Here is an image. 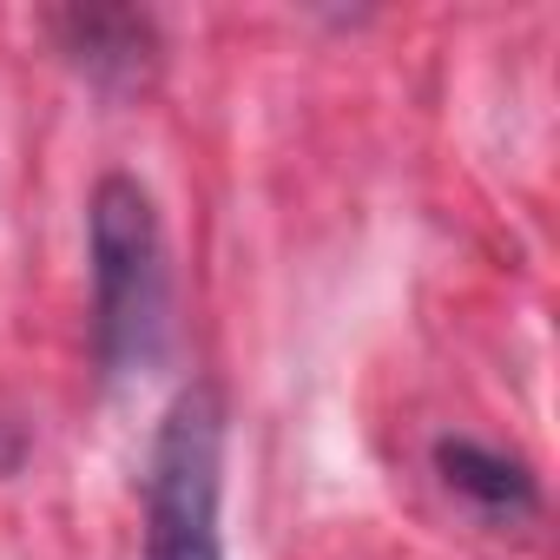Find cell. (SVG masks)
I'll use <instances>...</instances> for the list:
<instances>
[{"label":"cell","mask_w":560,"mask_h":560,"mask_svg":"<svg viewBox=\"0 0 560 560\" xmlns=\"http://www.w3.org/2000/svg\"><path fill=\"white\" fill-rule=\"evenodd\" d=\"M86 250H93V357L106 376L152 370L165 350V231L159 205L132 172H106L86 198Z\"/></svg>","instance_id":"6da1fadb"},{"label":"cell","mask_w":560,"mask_h":560,"mask_svg":"<svg viewBox=\"0 0 560 560\" xmlns=\"http://www.w3.org/2000/svg\"><path fill=\"white\" fill-rule=\"evenodd\" d=\"M224 396L191 383L172 396L145 462V560H224Z\"/></svg>","instance_id":"7a4b0ae2"},{"label":"cell","mask_w":560,"mask_h":560,"mask_svg":"<svg viewBox=\"0 0 560 560\" xmlns=\"http://www.w3.org/2000/svg\"><path fill=\"white\" fill-rule=\"evenodd\" d=\"M47 34L67 54V67L106 93L145 86V73L159 60V34L132 8H60V14H47Z\"/></svg>","instance_id":"3957f363"},{"label":"cell","mask_w":560,"mask_h":560,"mask_svg":"<svg viewBox=\"0 0 560 560\" xmlns=\"http://www.w3.org/2000/svg\"><path fill=\"white\" fill-rule=\"evenodd\" d=\"M435 468H442V481H448L462 501H475L488 521H521V514L540 508V488H534L527 462L494 455V448H481V442H435Z\"/></svg>","instance_id":"277c9868"}]
</instances>
